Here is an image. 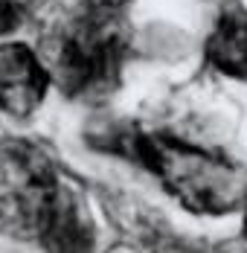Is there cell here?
I'll return each instance as SVG.
<instances>
[{
  "mask_svg": "<svg viewBox=\"0 0 247 253\" xmlns=\"http://www.w3.org/2000/svg\"><path fill=\"white\" fill-rule=\"evenodd\" d=\"M114 152L146 166L169 195L195 215H227L247 204V166L169 134L128 131L111 137Z\"/></svg>",
  "mask_w": 247,
  "mask_h": 253,
  "instance_id": "cell-1",
  "label": "cell"
},
{
  "mask_svg": "<svg viewBox=\"0 0 247 253\" xmlns=\"http://www.w3.org/2000/svg\"><path fill=\"white\" fill-rule=\"evenodd\" d=\"M61 177L32 146L0 143V230L38 236L41 215Z\"/></svg>",
  "mask_w": 247,
  "mask_h": 253,
  "instance_id": "cell-3",
  "label": "cell"
},
{
  "mask_svg": "<svg viewBox=\"0 0 247 253\" xmlns=\"http://www.w3.org/2000/svg\"><path fill=\"white\" fill-rule=\"evenodd\" d=\"M49 70L26 44L0 47V114L26 120L47 96Z\"/></svg>",
  "mask_w": 247,
  "mask_h": 253,
  "instance_id": "cell-4",
  "label": "cell"
},
{
  "mask_svg": "<svg viewBox=\"0 0 247 253\" xmlns=\"http://www.w3.org/2000/svg\"><path fill=\"white\" fill-rule=\"evenodd\" d=\"M90 9H108V12H117V9H123L128 0H84Z\"/></svg>",
  "mask_w": 247,
  "mask_h": 253,
  "instance_id": "cell-8",
  "label": "cell"
},
{
  "mask_svg": "<svg viewBox=\"0 0 247 253\" xmlns=\"http://www.w3.org/2000/svg\"><path fill=\"white\" fill-rule=\"evenodd\" d=\"M24 18H26V9L18 0H0V38L15 32Z\"/></svg>",
  "mask_w": 247,
  "mask_h": 253,
  "instance_id": "cell-7",
  "label": "cell"
},
{
  "mask_svg": "<svg viewBox=\"0 0 247 253\" xmlns=\"http://www.w3.org/2000/svg\"><path fill=\"white\" fill-rule=\"evenodd\" d=\"M47 47V70L61 93L105 96L120 82L131 38L117 12L90 9L52 35Z\"/></svg>",
  "mask_w": 247,
  "mask_h": 253,
  "instance_id": "cell-2",
  "label": "cell"
},
{
  "mask_svg": "<svg viewBox=\"0 0 247 253\" xmlns=\"http://www.w3.org/2000/svg\"><path fill=\"white\" fill-rule=\"evenodd\" d=\"M93 233H96V227H93V218L87 215V207L82 201V195L61 180L52 201L47 204V210L41 215V224H38V236H41L44 248L87 251L96 239Z\"/></svg>",
  "mask_w": 247,
  "mask_h": 253,
  "instance_id": "cell-5",
  "label": "cell"
},
{
  "mask_svg": "<svg viewBox=\"0 0 247 253\" xmlns=\"http://www.w3.org/2000/svg\"><path fill=\"white\" fill-rule=\"evenodd\" d=\"M245 236H247V212H245Z\"/></svg>",
  "mask_w": 247,
  "mask_h": 253,
  "instance_id": "cell-9",
  "label": "cell"
},
{
  "mask_svg": "<svg viewBox=\"0 0 247 253\" xmlns=\"http://www.w3.org/2000/svg\"><path fill=\"white\" fill-rule=\"evenodd\" d=\"M204 52L215 70L224 76L247 82V12L245 9H230L215 21Z\"/></svg>",
  "mask_w": 247,
  "mask_h": 253,
  "instance_id": "cell-6",
  "label": "cell"
}]
</instances>
